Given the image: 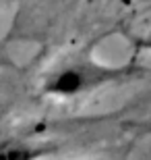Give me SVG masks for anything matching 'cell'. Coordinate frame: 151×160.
<instances>
[{
  "label": "cell",
  "instance_id": "1",
  "mask_svg": "<svg viewBox=\"0 0 151 160\" xmlns=\"http://www.w3.org/2000/svg\"><path fill=\"white\" fill-rule=\"evenodd\" d=\"M139 73L141 69L133 62L106 65L93 58H75L48 71L41 83V92L56 100H77L106 85L130 79Z\"/></svg>",
  "mask_w": 151,
  "mask_h": 160
},
{
  "label": "cell",
  "instance_id": "2",
  "mask_svg": "<svg viewBox=\"0 0 151 160\" xmlns=\"http://www.w3.org/2000/svg\"><path fill=\"white\" fill-rule=\"evenodd\" d=\"M50 150L41 143H33L21 137L4 139L0 146V160H40Z\"/></svg>",
  "mask_w": 151,
  "mask_h": 160
},
{
  "label": "cell",
  "instance_id": "4",
  "mask_svg": "<svg viewBox=\"0 0 151 160\" xmlns=\"http://www.w3.org/2000/svg\"><path fill=\"white\" fill-rule=\"evenodd\" d=\"M145 129H147V131H151V121H147V125H145Z\"/></svg>",
  "mask_w": 151,
  "mask_h": 160
},
{
  "label": "cell",
  "instance_id": "3",
  "mask_svg": "<svg viewBox=\"0 0 151 160\" xmlns=\"http://www.w3.org/2000/svg\"><path fill=\"white\" fill-rule=\"evenodd\" d=\"M134 46L139 48V50H145V52H151V33L145 38H139V40L134 42Z\"/></svg>",
  "mask_w": 151,
  "mask_h": 160
}]
</instances>
